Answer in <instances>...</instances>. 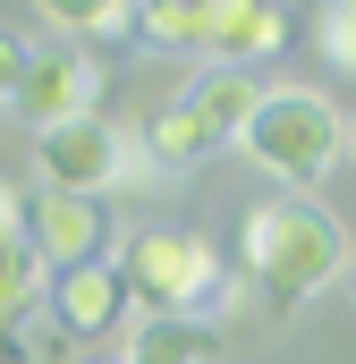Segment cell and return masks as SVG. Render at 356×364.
I'll list each match as a JSON object with an SVG mask.
<instances>
[{"mask_svg": "<svg viewBox=\"0 0 356 364\" xmlns=\"http://www.w3.org/2000/svg\"><path fill=\"white\" fill-rule=\"evenodd\" d=\"M246 296L263 305V314H297V305H314L331 279L348 272V229L314 203V195H271L255 203V220H246Z\"/></svg>", "mask_w": 356, "mask_h": 364, "instance_id": "6da1fadb", "label": "cell"}, {"mask_svg": "<svg viewBox=\"0 0 356 364\" xmlns=\"http://www.w3.org/2000/svg\"><path fill=\"white\" fill-rule=\"evenodd\" d=\"M238 153H246L255 170H271L280 186H323L331 161L348 153V119H340L314 85H263L246 136H238Z\"/></svg>", "mask_w": 356, "mask_h": 364, "instance_id": "7a4b0ae2", "label": "cell"}, {"mask_svg": "<svg viewBox=\"0 0 356 364\" xmlns=\"http://www.w3.org/2000/svg\"><path fill=\"white\" fill-rule=\"evenodd\" d=\"M119 279H127L136 314H195V322H204L229 272H221V246H212L204 229L145 220V229L119 237Z\"/></svg>", "mask_w": 356, "mask_h": 364, "instance_id": "3957f363", "label": "cell"}, {"mask_svg": "<svg viewBox=\"0 0 356 364\" xmlns=\"http://www.w3.org/2000/svg\"><path fill=\"white\" fill-rule=\"evenodd\" d=\"M9 119L26 136H51V127H77V119H102V60L85 43H51L34 51L26 85L9 93Z\"/></svg>", "mask_w": 356, "mask_h": 364, "instance_id": "277c9868", "label": "cell"}, {"mask_svg": "<svg viewBox=\"0 0 356 364\" xmlns=\"http://www.w3.org/2000/svg\"><path fill=\"white\" fill-rule=\"evenodd\" d=\"M119 136L127 127H110V119H77V127L34 136L43 195H110V178H119Z\"/></svg>", "mask_w": 356, "mask_h": 364, "instance_id": "5b68a950", "label": "cell"}, {"mask_svg": "<svg viewBox=\"0 0 356 364\" xmlns=\"http://www.w3.org/2000/svg\"><path fill=\"white\" fill-rule=\"evenodd\" d=\"M43 314H51V322L68 331V348H77V339H119L127 314H136V296H127L119 263H77V272H51Z\"/></svg>", "mask_w": 356, "mask_h": 364, "instance_id": "8992f818", "label": "cell"}, {"mask_svg": "<svg viewBox=\"0 0 356 364\" xmlns=\"http://www.w3.org/2000/svg\"><path fill=\"white\" fill-rule=\"evenodd\" d=\"M297 43V17L280 0H212V26H204V60L212 68H263Z\"/></svg>", "mask_w": 356, "mask_h": 364, "instance_id": "52a82bcc", "label": "cell"}, {"mask_svg": "<svg viewBox=\"0 0 356 364\" xmlns=\"http://www.w3.org/2000/svg\"><path fill=\"white\" fill-rule=\"evenodd\" d=\"M26 237H34L43 272H77V263H102L110 220H102L93 195H34L26 203Z\"/></svg>", "mask_w": 356, "mask_h": 364, "instance_id": "ba28073f", "label": "cell"}, {"mask_svg": "<svg viewBox=\"0 0 356 364\" xmlns=\"http://www.w3.org/2000/svg\"><path fill=\"white\" fill-rule=\"evenodd\" d=\"M178 102L195 110V127L212 136V153H229V144L246 136V119H255L263 85H255V68H195V85L178 93Z\"/></svg>", "mask_w": 356, "mask_h": 364, "instance_id": "9c48e42d", "label": "cell"}, {"mask_svg": "<svg viewBox=\"0 0 356 364\" xmlns=\"http://www.w3.org/2000/svg\"><path fill=\"white\" fill-rule=\"evenodd\" d=\"M127 364H212V322H195V314H136Z\"/></svg>", "mask_w": 356, "mask_h": 364, "instance_id": "30bf717a", "label": "cell"}, {"mask_svg": "<svg viewBox=\"0 0 356 364\" xmlns=\"http://www.w3.org/2000/svg\"><path fill=\"white\" fill-rule=\"evenodd\" d=\"M127 26H136L153 51H204L212 0H127Z\"/></svg>", "mask_w": 356, "mask_h": 364, "instance_id": "8fae6325", "label": "cell"}, {"mask_svg": "<svg viewBox=\"0 0 356 364\" xmlns=\"http://www.w3.org/2000/svg\"><path fill=\"white\" fill-rule=\"evenodd\" d=\"M145 153H153V170H195V161H212V136L195 127L187 102H162L145 119Z\"/></svg>", "mask_w": 356, "mask_h": 364, "instance_id": "7c38bea8", "label": "cell"}, {"mask_svg": "<svg viewBox=\"0 0 356 364\" xmlns=\"http://www.w3.org/2000/svg\"><path fill=\"white\" fill-rule=\"evenodd\" d=\"M34 305H43V255L26 229H0V322H17Z\"/></svg>", "mask_w": 356, "mask_h": 364, "instance_id": "4fadbf2b", "label": "cell"}, {"mask_svg": "<svg viewBox=\"0 0 356 364\" xmlns=\"http://www.w3.org/2000/svg\"><path fill=\"white\" fill-rule=\"evenodd\" d=\"M0 364H68V331L34 305V314L0 322Z\"/></svg>", "mask_w": 356, "mask_h": 364, "instance_id": "5bb4252c", "label": "cell"}, {"mask_svg": "<svg viewBox=\"0 0 356 364\" xmlns=\"http://www.w3.org/2000/svg\"><path fill=\"white\" fill-rule=\"evenodd\" d=\"M60 34H77V43H93V34H127V0H34Z\"/></svg>", "mask_w": 356, "mask_h": 364, "instance_id": "9a60e30c", "label": "cell"}, {"mask_svg": "<svg viewBox=\"0 0 356 364\" xmlns=\"http://www.w3.org/2000/svg\"><path fill=\"white\" fill-rule=\"evenodd\" d=\"M314 51H323L340 77H356V9L348 0H314Z\"/></svg>", "mask_w": 356, "mask_h": 364, "instance_id": "2e32d148", "label": "cell"}, {"mask_svg": "<svg viewBox=\"0 0 356 364\" xmlns=\"http://www.w3.org/2000/svg\"><path fill=\"white\" fill-rule=\"evenodd\" d=\"M26 68H34V43L17 26H0V110H9V93L26 85Z\"/></svg>", "mask_w": 356, "mask_h": 364, "instance_id": "e0dca14e", "label": "cell"}, {"mask_svg": "<svg viewBox=\"0 0 356 364\" xmlns=\"http://www.w3.org/2000/svg\"><path fill=\"white\" fill-rule=\"evenodd\" d=\"M0 229H26V195H17L9 178H0Z\"/></svg>", "mask_w": 356, "mask_h": 364, "instance_id": "ac0fdd59", "label": "cell"}, {"mask_svg": "<svg viewBox=\"0 0 356 364\" xmlns=\"http://www.w3.org/2000/svg\"><path fill=\"white\" fill-rule=\"evenodd\" d=\"M340 288H348V305H356V246H348V272H340Z\"/></svg>", "mask_w": 356, "mask_h": 364, "instance_id": "d6986e66", "label": "cell"}, {"mask_svg": "<svg viewBox=\"0 0 356 364\" xmlns=\"http://www.w3.org/2000/svg\"><path fill=\"white\" fill-rule=\"evenodd\" d=\"M348 161H356V119H348Z\"/></svg>", "mask_w": 356, "mask_h": 364, "instance_id": "ffe728a7", "label": "cell"}, {"mask_svg": "<svg viewBox=\"0 0 356 364\" xmlns=\"http://www.w3.org/2000/svg\"><path fill=\"white\" fill-rule=\"evenodd\" d=\"M85 364H127V356H85Z\"/></svg>", "mask_w": 356, "mask_h": 364, "instance_id": "44dd1931", "label": "cell"}, {"mask_svg": "<svg viewBox=\"0 0 356 364\" xmlns=\"http://www.w3.org/2000/svg\"><path fill=\"white\" fill-rule=\"evenodd\" d=\"M348 9H356V0H348Z\"/></svg>", "mask_w": 356, "mask_h": 364, "instance_id": "7402d4cb", "label": "cell"}]
</instances>
